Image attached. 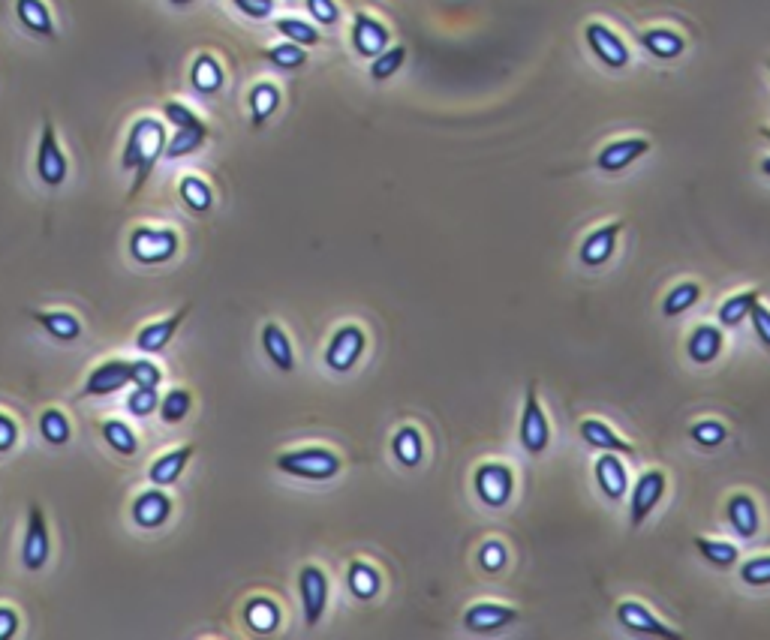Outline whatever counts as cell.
Returning <instances> with one entry per match:
<instances>
[{
	"label": "cell",
	"instance_id": "obj_1",
	"mask_svg": "<svg viewBox=\"0 0 770 640\" xmlns=\"http://www.w3.org/2000/svg\"><path fill=\"white\" fill-rule=\"evenodd\" d=\"M166 127L163 121L157 118H139L133 121L130 133H127V145H124V154H121V169L127 172H136V181H133V196L145 187V181L151 178L157 160L163 157L166 151Z\"/></svg>",
	"mask_w": 770,
	"mask_h": 640
},
{
	"label": "cell",
	"instance_id": "obj_2",
	"mask_svg": "<svg viewBox=\"0 0 770 640\" xmlns=\"http://www.w3.org/2000/svg\"><path fill=\"white\" fill-rule=\"evenodd\" d=\"M277 469L292 475V478H304V481H331L340 469L343 460L331 451V448H295L277 457Z\"/></svg>",
	"mask_w": 770,
	"mask_h": 640
},
{
	"label": "cell",
	"instance_id": "obj_3",
	"mask_svg": "<svg viewBox=\"0 0 770 640\" xmlns=\"http://www.w3.org/2000/svg\"><path fill=\"white\" fill-rule=\"evenodd\" d=\"M518 436H521V448L527 454H533V457H539L548 448V442H551V424H548V415H545V409L539 403V394H536L533 382L527 385V394H524Z\"/></svg>",
	"mask_w": 770,
	"mask_h": 640
},
{
	"label": "cell",
	"instance_id": "obj_4",
	"mask_svg": "<svg viewBox=\"0 0 770 640\" xmlns=\"http://www.w3.org/2000/svg\"><path fill=\"white\" fill-rule=\"evenodd\" d=\"M473 487H476V496L488 508H503V505H509V499L515 493V472H512V466H506L500 460H488L476 469Z\"/></svg>",
	"mask_w": 770,
	"mask_h": 640
},
{
	"label": "cell",
	"instance_id": "obj_5",
	"mask_svg": "<svg viewBox=\"0 0 770 640\" xmlns=\"http://www.w3.org/2000/svg\"><path fill=\"white\" fill-rule=\"evenodd\" d=\"M178 253V235L172 229L139 226L130 235V256L142 265H163Z\"/></svg>",
	"mask_w": 770,
	"mask_h": 640
},
{
	"label": "cell",
	"instance_id": "obj_6",
	"mask_svg": "<svg viewBox=\"0 0 770 640\" xmlns=\"http://www.w3.org/2000/svg\"><path fill=\"white\" fill-rule=\"evenodd\" d=\"M367 349V334L358 325H343L325 346V367L331 373H349Z\"/></svg>",
	"mask_w": 770,
	"mask_h": 640
},
{
	"label": "cell",
	"instance_id": "obj_7",
	"mask_svg": "<svg viewBox=\"0 0 770 640\" xmlns=\"http://www.w3.org/2000/svg\"><path fill=\"white\" fill-rule=\"evenodd\" d=\"M665 487H668V478L662 469H647L644 475H638L635 487H632V499H629V520H632V529H638L650 514L653 508L662 502L665 496Z\"/></svg>",
	"mask_w": 770,
	"mask_h": 640
},
{
	"label": "cell",
	"instance_id": "obj_8",
	"mask_svg": "<svg viewBox=\"0 0 770 640\" xmlns=\"http://www.w3.org/2000/svg\"><path fill=\"white\" fill-rule=\"evenodd\" d=\"M37 175L46 187H61L70 175V163L58 145V136H55V127L52 121L43 124V136H40V148H37Z\"/></svg>",
	"mask_w": 770,
	"mask_h": 640
},
{
	"label": "cell",
	"instance_id": "obj_9",
	"mask_svg": "<svg viewBox=\"0 0 770 640\" xmlns=\"http://www.w3.org/2000/svg\"><path fill=\"white\" fill-rule=\"evenodd\" d=\"M298 595L304 607V622L313 628L328 607V577L319 565H304L298 571Z\"/></svg>",
	"mask_w": 770,
	"mask_h": 640
},
{
	"label": "cell",
	"instance_id": "obj_10",
	"mask_svg": "<svg viewBox=\"0 0 770 640\" xmlns=\"http://www.w3.org/2000/svg\"><path fill=\"white\" fill-rule=\"evenodd\" d=\"M584 40H587L590 52H593L605 67H611V70H626V67H629V61H632L629 46H626L608 25L590 22V25L584 28Z\"/></svg>",
	"mask_w": 770,
	"mask_h": 640
},
{
	"label": "cell",
	"instance_id": "obj_11",
	"mask_svg": "<svg viewBox=\"0 0 770 640\" xmlns=\"http://www.w3.org/2000/svg\"><path fill=\"white\" fill-rule=\"evenodd\" d=\"M52 553V535L49 523L40 505H31L28 511V529H25V544H22V562L28 571H40L49 562Z\"/></svg>",
	"mask_w": 770,
	"mask_h": 640
},
{
	"label": "cell",
	"instance_id": "obj_12",
	"mask_svg": "<svg viewBox=\"0 0 770 640\" xmlns=\"http://www.w3.org/2000/svg\"><path fill=\"white\" fill-rule=\"evenodd\" d=\"M349 37H352L355 52H358L361 58H370V61L392 46V31L385 28L379 19H373L370 13H355V19H352V34H349Z\"/></svg>",
	"mask_w": 770,
	"mask_h": 640
},
{
	"label": "cell",
	"instance_id": "obj_13",
	"mask_svg": "<svg viewBox=\"0 0 770 640\" xmlns=\"http://www.w3.org/2000/svg\"><path fill=\"white\" fill-rule=\"evenodd\" d=\"M617 619H620L629 631H635V634H656V637H668V640H680V637H683L680 628L665 625V622H662L647 604H641V601H620V604H617Z\"/></svg>",
	"mask_w": 770,
	"mask_h": 640
},
{
	"label": "cell",
	"instance_id": "obj_14",
	"mask_svg": "<svg viewBox=\"0 0 770 640\" xmlns=\"http://www.w3.org/2000/svg\"><path fill=\"white\" fill-rule=\"evenodd\" d=\"M518 607L512 604H497V601H476L464 610V625L476 634H491L500 631L512 622H518Z\"/></svg>",
	"mask_w": 770,
	"mask_h": 640
},
{
	"label": "cell",
	"instance_id": "obj_15",
	"mask_svg": "<svg viewBox=\"0 0 770 640\" xmlns=\"http://www.w3.org/2000/svg\"><path fill=\"white\" fill-rule=\"evenodd\" d=\"M647 151H650V142L641 139V136L617 139V142H608V145L599 151L596 166H599L602 172H623V169H629L635 160H641Z\"/></svg>",
	"mask_w": 770,
	"mask_h": 640
},
{
	"label": "cell",
	"instance_id": "obj_16",
	"mask_svg": "<svg viewBox=\"0 0 770 640\" xmlns=\"http://www.w3.org/2000/svg\"><path fill=\"white\" fill-rule=\"evenodd\" d=\"M620 232H623V223H620V220L605 223V226H599L596 232H590V235L584 238V244H581V253H578V256H581V265H587V268H602V265L614 256Z\"/></svg>",
	"mask_w": 770,
	"mask_h": 640
},
{
	"label": "cell",
	"instance_id": "obj_17",
	"mask_svg": "<svg viewBox=\"0 0 770 640\" xmlns=\"http://www.w3.org/2000/svg\"><path fill=\"white\" fill-rule=\"evenodd\" d=\"M124 385H130V361H106L88 376L82 397H106L121 391Z\"/></svg>",
	"mask_w": 770,
	"mask_h": 640
},
{
	"label": "cell",
	"instance_id": "obj_18",
	"mask_svg": "<svg viewBox=\"0 0 770 640\" xmlns=\"http://www.w3.org/2000/svg\"><path fill=\"white\" fill-rule=\"evenodd\" d=\"M169 514H172V499H169L160 487L145 490V493L136 496V502H133V520H136V526H142V529H157V526H163V523L169 520Z\"/></svg>",
	"mask_w": 770,
	"mask_h": 640
},
{
	"label": "cell",
	"instance_id": "obj_19",
	"mask_svg": "<svg viewBox=\"0 0 770 640\" xmlns=\"http://www.w3.org/2000/svg\"><path fill=\"white\" fill-rule=\"evenodd\" d=\"M596 481H599V490L608 496V499H623L626 490H629V475H626V466L623 460L614 454V451H602L599 460H596Z\"/></svg>",
	"mask_w": 770,
	"mask_h": 640
},
{
	"label": "cell",
	"instance_id": "obj_20",
	"mask_svg": "<svg viewBox=\"0 0 770 640\" xmlns=\"http://www.w3.org/2000/svg\"><path fill=\"white\" fill-rule=\"evenodd\" d=\"M725 514H728V523H731L734 535H740V538H755L758 535L761 514H758V505H755V499L749 493H734L728 499Z\"/></svg>",
	"mask_w": 770,
	"mask_h": 640
},
{
	"label": "cell",
	"instance_id": "obj_21",
	"mask_svg": "<svg viewBox=\"0 0 770 640\" xmlns=\"http://www.w3.org/2000/svg\"><path fill=\"white\" fill-rule=\"evenodd\" d=\"M638 43L656 61H677L686 52V40L677 31H671V28H650V31H644L638 37Z\"/></svg>",
	"mask_w": 770,
	"mask_h": 640
},
{
	"label": "cell",
	"instance_id": "obj_22",
	"mask_svg": "<svg viewBox=\"0 0 770 640\" xmlns=\"http://www.w3.org/2000/svg\"><path fill=\"white\" fill-rule=\"evenodd\" d=\"M190 310H193V304L181 307L178 313H172V316H169V319H163V322H154V325L142 328V331H139V337H136L139 352H160V349H166V346H169V340L175 337L178 325L187 319V313H190Z\"/></svg>",
	"mask_w": 770,
	"mask_h": 640
},
{
	"label": "cell",
	"instance_id": "obj_23",
	"mask_svg": "<svg viewBox=\"0 0 770 640\" xmlns=\"http://www.w3.org/2000/svg\"><path fill=\"white\" fill-rule=\"evenodd\" d=\"M193 454H196V445H181V448H175V451L157 457V460L151 463V469H148V478H151L157 487L175 484V481L181 478V472L187 469V463L193 460Z\"/></svg>",
	"mask_w": 770,
	"mask_h": 640
},
{
	"label": "cell",
	"instance_id": "obj_24",
	"mask_svg": "<svg viewBox=\"0 0 770 640\" xmlns=\"http://www.w3.org/2000/svg\"><path fill=\"white\" fill-rule=\"evenodd\" d=\"M262 349L268 355V361L280 370V373H292L295 370V352H292V340L286 337V331L277 322H268L262 328Z\"/></svg>",
	"mask_w": 770,
	"mask_h": 640
},
{
	"label": "cell",
	"instance_id": "obj_25",
	"mask_svg": "<svg viewBox=\"0 0 770 640\" xmlns=\"http://www.w3.org/2000/svg\"><path fill=\"white\" fill-rule=\"evenodd\" d=\"M722 352V328L716 325H695L689 340H686V355L695 364H710Z\"/></svg>",
	"mask_w": 770,
	"mask_h": 640
},
{
	"label": "cell",
	"instance_id": "obj_26",
	"mask_svg": "<svg viewBox=\"0 0 770 640\" xmlns=\"http://www.w3.org/2000/svg\"><path fill=\"white\" fill-rule=\"evenodd\" d=\"M581 439L590 445V448H599V451H614V454H635V448L623 439V436H617L605 421H599V418H584L581 421Z\"/></svg>",
	"mask_w": 770,
	"mask_h": 640
},
{
	"label": "cell",
	"instance_id": "obj_27",
	"mask_svg": "<svg viewBox=\"0 0 770 640\" xmlns=\"http://www.w3.org/2000/svg\"><path fill=\"white\" fill-rule=\"evenodd\" d=\"M16 16L34 37L55 40V19L43 0H16Z\"/></svg>",
	"mask_w": 770,
	"mask_h": 640
},
{
	"label": "cell",
	"instance_id": "obj_28",
	"mask_svg": "<svg viewBox=\"0 0 770 640\" xmlns=\"http://www.w3.org/2000/svg\"><path fill=\"white\" fill-rule=\"evenodd\" d=\"M392 454L404 469H416L425 460V439L419 433V427L407 424L392 436Z\"/></svg>",
	"mask_w": 770,
	"mask_h": 640
},
{
	"label": "cell",
	"instance_id": "obj_29",
	"mask_svg": "<svg viewBox=\"0 0 770 640\" xmlns=\"http://www.w3.org/2000/svg\"><path fill=\"white\" fill-rule=\"evenodd\" d=\"M346 586H349V592H352L358 601H370V598H376V592H379V571H376L370 562L355 559V562H349Z\"/></svg>",
	"mask_w": 770,
	"mask_h": 640
},
{
	"label": "cell",
	"instance_id": "obj_30",
	"mask_svg": "<svg viewBox=\"0 0 770 640\" xmlns=\"http://www.w3.org/2000/svg\"><path fill=\"white\" fill-rule=\"evenodd\" d=\"M244 622L256 631V634H271L277 625H280V607L265 598V595H256L247 601L244 607Z\"/></svg>",
	"mask_w": 770,
	"mask_h": 640
},
{
	"label": "cell",
	"instance_id": "obj_31",
	"mask_svg": "<svg viewBox=\"0 0 770 640\" xmlns=\"http://www.w3.org/2000/svg\"><path fill=\"white\" fill-rule=\"evenodd\" d=\"M190 82L199 94H217L223 88V67L214 55L202 52L196 61H193V70H190Z\"/></svg>",
	"mask_w": 770,
	"mask_h": 640
},
{
	"label": "cell",
	"instance_id": "obj_32",
	"mask_svg": "<svg viewBox=\"0 0 770 640\" xmlns=\"http://www.w3.org/2000/svg\"><path fill=\"white\" fill-rule=\"evenodd\" d=\"M280 109V88L271 82H259L250 88V118L253 127H262Z\"/></svg>",
	"mask_w": 770,
	"mask_h": 640
},
{
	"label": "cell",
	"instance_id": "obj_33",
	"mask_svg": "<svg viewBox=\"0 0 770 640\" xmlns=\"http://www.w3.org/2000/svg\"><path fill=\"white\" fill-rule=\"evenodd\" d=\"M31 319H37L43 325V331L55 340H79L82 337V322L73 316V313H43V310H34Z\"/></svg>",
	"mask_w": 770,
	"mask_h": 640
},
{
	"label": "cell",
	"instance_id": "obj_34",
	"mask_svg": "<svg viewBox=\"0 0 770 640\" xmlns=\"http://www.w3.org/2000/svg\"><path fill=\"white\" fill-rule=\"evenodd\" d=\"M755 301H761V289H746V292H740V295L725 298V301L719 304V313H716L719 325H722V328L740 325V322L749 316V310H752Z\"/></svg>",
	"mask_w": 770,
	"mask_h": 640
},
{
	"label": "cell",
	"instance_id": "obj_35",
	"mask_svg": "<svg viewBox=\"0 0 770 640\" xmlns=\"http://www.w3.org/2000/svg\"><path fill=\"white\" fill-rule=\"evenodd\" d=\"M695 547H698V553H701L713 568H719V571L737 565V559H740V550H737V544H731V541H719V538L698 535V538H695Z\"/></svg>",
	"mask_w": 770,
	"mask_h": 640
},
{
	"label": "cell",
	"instance_id": "obj_36",
	"mask_svg": "<svg viewBox=\"0 0 770 640\" xmlns=\"http://www.w3.org/2000/svg\"><path fill=\"white\" fill-rule=\"evenodd\" d=\"M698 298H701V286H698L695 280L677 283V286L665 295V301H662V316H665V319L683 316L686 310H692V307L698 304Z\"/></svg>",
	"mask_w": 770,
	"mask_h": 640
},
{
	"label": "cell",
	"instance_id": "obj_37",
	"mask_svg": "<svg viewBox=\"0 0 770 640\" xmlns=\"http://www.w3.org/2000/svg\"><path fill=\"white\" fill-rule=\"evenodd\" d=\"M178 193H181V202H184L190 211H196V214H205V211H211V205H214V190H211L202 178H196V175L181 178Z\"/></svg>",
	"mask_w": 770,
	"mask_h": 640
},
{
	"label": "cell",
	"instance_id": "obj_38",
	"mask_svg": "<svg viewBox=\"0 0 770 640\" xmlns=\"http://www.w3.org/2000/svg\"><path fill=\"white\" fill-rule=\"evenodd\" d=\"M205 139H208V130H175V136L166 142L163 157H169V160L190 157V154H196L205 145Z\"/></svg>",
	"mask_w": 770,
	"mask_h": 640
},
{
	"label": "cell",
	"instance_id": "obj_39",
	"mask_svg": "<svg viewBox=\"0 0 770 640\" xmlns=\"http://www.w3.org/2000/svg\"><path fill=\"white\" fill-rule=\"evenodd\" d=\"M103 439L109 442V448H115V451H118V454H124V457H133V454L139 451V439H136V433H133L124 421H118V418L103 421Z\"/></svg>",
	"mask_w": 770,
	"mask_h": 640
},
{
	"label": "cell",
	"instance_id": "obj_40",
	"mask_svg": "<svg viewBox=\"0 0 770 640\" xmlns=\"http://www.w3.org/2000/svg\"><path fill=\"white\" fill-rule=\"evenodd\" d=\"M407 61V49L404 46H389L382 55L373 58L370 64V79L373 82H389L392 76H398V70L404 67Z\"/></svg>",
	"mask_w": 770,
	"mask_h": 640
},
{
	"label": "cell",
	"instance_id": "obj_41",
	"mask_svg": "<svg viewBox=\"0 0 770 640\" xmlns=\"http://www.w3.org/2000/svg\"><path fill=\"white\" fill-rule=\"evenodd\" d=\"M40 433L49 445L55 448H64L70 442V421L61 409H46L40 415Z\"/></svg>",
	"mask_w": 770,
	"mask_h": 640
},
{
	"label": "cell",
	"instance_id": "obj_42",
	"mask_svg": "<svg viewBox=\"0 0 770 640\" xmlns=\"http://www.w3.org/2000/svg\"><path fill=\"white\" fill-rule=\"evenodd\" d=\"M265 61L274 64L277 70H301L307 64V49L298 46V43H280V46H271L265 52Z\"/></svg>",
	"mask_w": 770,
	"mask_h": 640
},
{
	"label": "cell",
	"instance_id": "obj_43",
	"mask_svg": "<svg viewBox=\"0 0 770 640\" xmlns=\"http://www.w3.org/2000/svg\"><path fill=\"white\" fill-rule=\"evenodd\" d=\"M274 28H277L289 43H298V46H304V49L319 46V31H316L310 22H301V19H277Z\"/></svg>",
	"mask_w": 770,
	"mask_h": 640
},
{
	"label": "cell",
	"instance_id": "obj_44",
	"mask_svg": "<svg viewBox=\"0 0 770 640\" xmlns=\"http://www.w3.org/2000/svg\"><path fill=\"white\" fill-rule=\"evenodd\" d=\"M689 439L701 448H719L725 439H728V427L722 421H713V418H704V421H695L689 427Z\"/></svg>",
	"mask_w": 770,
	"mask_h": 640
},
{
	"label": "cell",
	"instance_id": "obj_45",
	"mask_svg": "<svg viewBox=\"0 0 770 640\" xmlns=\"http://www.w3.org/2000/svg\"><path fill=\"white\" fill-rule=\"evenodd\" d=\"M190 406H193L190 391L175 388V391H169V394L160 400V415H163V421H166V424H178V421H184V418H187Z\"/></svg>",
	"mask_w": 770,
	"mask_h": 640
},
{
	"label": "cell",
	"instance_id": "obj_46",
	"mask_svg": "<svg viewBox=\"0 0 770 640\" xmlns=\"http://www.w3.org/2000/svg\"><path fill=\"white\" fill-rule=\"evenodd\" d=\"M163 115H166V121L175 127V130H208L202 121H199V115L196 112H190L184 103H178V100H169L166 106H163Z\"/></svg>",
	"mask_w": 770,
	"mask_h": 640
},
{
	"label": "cell",
	"instance_id": "obj_47",
	"mask_svg": "<svg viewBox=\"0 0 770 640\" xmlns=\"http://www.w3.org/2000/svg\"><path fill=\"white\" fill-rule=\"evenodd\" d=\"M740 580L746 586H770V553L746 559L740 565Z\"/></svg>",
	"mask_w": 770,
	"mask_h": 640
},
{
	"label": "cell",
	"instance_id": "obj_48",
	"mask_svg": "<svg viewBox=\"0 0 770 640\" xmlns=\"http://www.w3.org/2000/svg\"><path fill=\"white\" fill-rule=\"evenodd\" d=\"M127 409L136 415V418H148L160 409V397H157V388H139L127 397Z\"/></svg>",
	"mask_w": 770,
	"mask_h": 640
},
{
	"label": "cell",
	"instance_id": "obj_49",
	"mask_svg": "<svg viewBox=\"0 0 770 640\" xmlns=\"http://www.w3.org/2000/svg\"><path fill=\"white\" fill-rule=\"evenodd\" d=\"M506 562H509V550H506L503 541H485V544H482V550H479V565H482L485 571L497 574V571L506 568Z\"/></svg>",
	"mask_w": 770,
	"mask_h": 640
},
{
	"label": "cell",
	"instance_id": "obj_50",
	"mask_svg": "<svg viewBox=\"0 0 770 640\" xmlns=\"http://www.w3.org/2000/svg\"><path fill=\"white\" fill-rule=\"evenodd\" d=\"M160 379H163V373H160V367L154 364V361H130V382L133 385H139V388H157L160 385Z\"/></svg>",
	"mask_w": 770,
	"mask_h": 640
},
{
	"label": "cell",
	"instance_id": "obj_51",
	"mask_svg": "<svg viewBox=\"0 0 770 640\" xmlns=\"http://www.w3.org/2000/svg\"><path fill=\"white\" fill-rule=\"evenodd\" d=\"M307 13L313 16V22L331 28L340 22V7L334 4V0H307Z\"/></svg>",
	"mask_w": 770,
	"mask_h": 640
},
{
	"label": "cell",
	"instance_id": "obj_52",
	"mask_svg": "<svg viewBox=\"0 0 770 640\" xmlns=\"http://www.w3.org/2000/svg\"><path fill=\"white\" fill-rule=\"evenodd\" d=\"M749 319H752V331H755L758 343L764 349H770V310L761 301H755L752 310H749Z\"/></svg>",
	"mask_w": 770,
	"mask_h": 640
},
{
	"label": "cell",
	"instance_id": "obj_53",
	"mask_svg": "<svg viewBox=\"0 0 770 640\" xmlns=\"http://www.w3.org/2000/svg\"><path fill=\"white\" fill-rule=\"evenodd\" d=\"M232 4L247 16V19H268L274 10V0H232Z\"/></svg>",
	"mask_w": 770,
	"mask_h": 640
},
{
	"label": "cell",
	"instance_id": "obj_54",
	"mask_svg": "<svg viewBox=\"0 0 770 640\" xmlns=\"http://www.w3.org/2000/svg\"><path fill=\"white\" fill-rule=\"evenodd\" d=\"M16 442H19V424H16L10 415L0 412V454L13 451V448H16Z\"/></svg>",
	"mask_w": 770,
	"mask_h": 640
},
{
	"label": "cell",
	"instance_id": "obj_55",
	"mask_svg": "<svg viewBox=\"0 0 770 640\" xmlns=\"http://www.w3.org/2000/svg\"><path fill=\"white\" fill-rule=\"evenodd\" d=\"M19 631V613L13 607L0 604V640H10Z\"/></svg>",
	"mask_w": 770,
	"mask_h": 640
},
{
	"label": "cell",
	"instance_id": "obj_56",
	"mask_svg": "<svg viewBox=\"0 0 770 640\" xmlns=\"http://www.w3.org/2000/svg\"><path fill=\"white\" fill-rule=\"evenodd\" d=\"M761 172H764V175L770 178V157H767V160H761Z\"/></svg>",
	"mask_w": 770,
	"mask_h": 640
},
{
	"label": "cell",
	"instance_id": "obj_57",
	"mask_svg": "<svg viewBox=\"0 0 770 640\" xmlns=\"http://www.w3.org/2000/svg\"><path fill=\"white\" fill-rule=\"evenodd\" d=\"M172 7H187V4H193V0H169Z\"/></svg>",
	"mask_w": 770,
	"mask_h": 640
},
{
	"label": "cell",
	"instance_id": "obj_58",
	"mask_svg": "<svg viewBox=\"0 0 770 640\" xmlns=\"http://www.w3.org/2000/svg\"><path fill=\"white\" fill-rule=\"evenodd\" d=\"M761 136H764V139L770 142V127H761Z\"/></svg>",
	"mask_w": 770,
	"mask_h": 640
},
{
	"label": "cell",
	"instance_id": "obj_59",
	"mask_svg": "<svg viewBox=\"0 0 770 640\" xmlns=\"http://www.w3.org/2000/svg\"><path fill=\"white\" fill-rule=\"evenodd\" d=\"M767 67H770V61H767Z\"/></svg>",
	"mask_w": 770,
	"mask_h": 640
}]
</instances>
